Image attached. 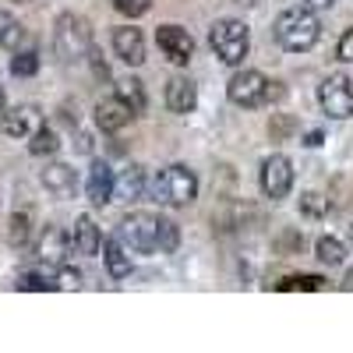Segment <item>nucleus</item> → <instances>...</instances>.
I'll list each match as a JSON object with an SVG mask.
<instances>
[{
  "mask_svg": "<svg viewBox=\"0 0 353 353\" xmlns=\"http://www.w3.org/2000/svg\"><path fill=\"white\" fill-rule=\"evenodd\" d=\"M71 248H74L78 254H85V258H96V254H99V248H103V233H99V226H96L92 216H78L74 233H71Z\"/></svg>",
  "mask_w": 353,
  "mask_h": 353,
  "instance_id": "f3484780",
  "label": "nucleus"
},
{
  "mask_svg": "<svg viewBox=\"0 0 353 353\" xmlns=\"http://www.w3.org/2000/svg\"><path fill=\"white\" fill-rule=\"evenodd\" d=\"M346 233H350V244H353V216H350V226H346Z\"/></svg>",
  "mask_w": 353,
  "mask_h": 353,
  "instance_id": "e433bc0d",
  "label": "nucleus"
},
{
  "mask_svg": "<svg viewBox=\"0 0 353 353\" xmlns=\"http://www.w3.org/2000/svg\"><path fill=\"white\" fill-rule=\"evenodd\" d=\"M258 181H261V194H265V198L283 201V198L290 194V188H293V163H290L283 152H272L269 159L261 163Z\"/></svg>",
  "mask_w": 353,
  "mask_h": 353,
  "instance_id": "6e6552de",
  "label": "nucleus"
},
{
  "mask_svg": "<svg viewBox=\"0 0 353 353\" xmlns=\"http://www.w3.org/2000/svg\"><path fill=\"white\" fill-rule=\"evenodd\" d=\"M113 8L121 11L124 18H141V14H149L152 0H113Z\"/></svg>",
  "mask_w": 353,
  "mask_h": 353,
  "instance_id": "c756f323",
  "label": "nucleus"
},
{
  "mask_svg": "<svg viewBox=\"0 0 353 353\" xmlns=\"http://www.w3.org/2000/svg\"><path fill=\"white\" fill-rule=\"evenodd\" d=\"M88 50H92V25L81 14L68 11L57 18L53 25V53L61 64H81L88 61Z\"/></svg>",
  "mask_w": 353,
  "mask_h": 353,
  "instance_id": "f03ea898",
  "label": "nucleus"
},
{
  "mask_svg": "<svg viewBox=\"0 0 353 353\" xmlns=\"http://www.w3.org/2000/svg\"><path fill=\"white\" fill-rule=\"evenodd\" d=\"M39 124H43L39 110L28 106V103H25V106H11L8 113H0V128H4L8 138H28Z\"/></svg>",
  "mask_w": 353,
  "mask_h": 353,
  "instance_id": "2eb2a0df",
  "label": "nucleus"
},
{
  "mask_svg": "<svg viewBox=\"0 0 353 353\" xmlns=\"http://www.w3.org/2000/svg\"><path fill=\"white\" fill-rule=\"evenodd\" d=\"M117 99H121V103H128V106L134 110V117L145 110V103H149V99H145V85H141L134 74H128V78H121V81H117Z\"/></svg>",
  "mask_w": 353,
  "mask_h": 353,
  "instance_id": "aec40b11",
  "label": "nucleus"
},
{
  "mask_svg": "<svg viewBox=\"0 0 353 353\" xmlns=\"http://www.w3.org/2000/svg\"><path fill=\"white\" fill-rule=\"evenodd\" d=\"M198 106V85L188 78V74H173L166 81V110L170 113H191Z\"/></svg>",
  "mask_w": 353,
  "mask_h": 353,
  "instance_id": "4468645a",
  "label": "nucleus"
},
{
  "mask_svg": "<svg viewBox=\"0 0 353 353\" xmlns=\"http://www.w3.org/2000/svg\"><path fill=\"white\" fill-rule=\"evenodd\" d=\"M0 113H4V81H0Z\"/></svg>",
  "mask_w": 353,
  "mask_h": 353,
  "instance_id": "c9c22d12",
  "label": "nucleus"
},
{
  "mask_svg": "<svg viewBox=\"0 0 353 353\" xmlns=\"http://www.w3.org/2000/svg\"><path fill=\"white\" fill-rule=\"evenodd\" d=\"M343 290H350V293H353V269L346 272V279H343Z\"/></svg>",
  "mask_w": 353,
  "mask_h": 353,
  "instance_id": "f704fd0d",
  "label": "nucleus"
},
{
  "mask_svg": "<svg viewBox=\"0 0 353 353\" xmlns=\"http://www.w3.org/2000/svg\"><path fill=\"white\" fill-rule=\"evenodd\" d=\"M301 216H307V219H321V216H329V198H325V194H318V191L301 194Z\"/></svg>",
  "mask_w": 353,
  "mask_h": 353,
  "instance_id": "393cba45",
  "label": "nucleus"
},
{
  "mask_svg": "<svg viewBox=\"0 0 353 353\" xmlns=\"http://www.w3.org/2000/svg\"><path fill=\"white\" fill-rule=\"evenodd\" d=\"M57 149H61V138H57L53 128L39 124L32 134H28V152H32V156H53Z\"/></svg>",
  "mask_w": 353,
  "mask_h": 353,
  "instance_id": "4be33fe9",
  "label": "nucleus"
},
{
  "mask_svg": "<svg viewBox=\"0 0 353 353\" xmlns=\"http://www.w3.org/2000/svg\"><path fill=\"white\" fill-rule=\"evenodd\" d=\"M304 4H307L311 11H325V8H336L339 0H304Z\"/></svg>",
  "mask_w": 353,
  "mask_h": 353,
  "instance_id": "473e14b6",
  "label": "nucleus"
},
{
  "mask_svg": "<svg viewBox=\"0 0 353 353\" xmlns=\"http://www.w3.org/2000/svg\"><path fill=\"white\" fill-rule=\"evenodd\" d=\"M336 57H339L343 64H353V28H346V32H343V39L336 46Z\"/></svg>",
  "mask_w": 353,
  "mask_h": 353,
  "instance_id": "2f4dec72",
  "label": "nucleus"
},
{
  "mask_svg": "<svg viewBox=\"0 0 353 353\" xmlns=\"http://www.w3.org/2000/svg\"><path fill=\"white\" fill-rule=\"evenodd\" d=\"M209 43H212V53L219 57L223 64L237 68V64H244V57L251 50V28L241 18H223V21L212 25Z\"/></svg>",
  "mask_w": 353,
  "mask_h": 353,
  "instance_id": "20e7f679",
  "label": "nucleus"
},
{
  "mask_svg": "<svg viewBox=\"0 0 353 353\" xmlns=\"http://www.w3.org/2000/svg\"><path fill=\"white\" fill-rule=\"evenodd\" d=\"M14 4H32V0H14Z\"/></svg>",
  "mask_w": 353,
  "mask_h": 353,
  "instance_id": "4c0bfd02",
  "label": "nucleus"
},
{
  "mask_svg": "<svg viewBox=\"0 0 353 353\" xmlns=\"http://www.w3.org/2000/svg\"><path fill=\"white\" fill-rule=\"evenodd\" d=\"M156 43L170 64H188L194 57V36L181 25H159L156 28Z\"/></svg>",
  "mask_w": 353,
  "mask_h": 353,
  "instance_id": "1a4fd4ad",
  "label": "nucleus"
},
{
  "mask_svg": "<svg viewBox=\"0 0 353 353\" xmlns=\"http://www.w3.org/2000/svg\"><path fill=\"white\" fill-rule=\"evenodd\" d=\"M226 96H230L233 106H241V110H258L265 103L279 99V88H276V81H269L261 71L244 68V71H237V74L226 81Z\"/></svg>",
  "mask_w": 353,
  "mask_h": 353,
  "instance_id": "7ed1b4c3",
  "label": "nucleus"
},
{
  "mask_svg": "<svg viewBox=\"0 0 353 353\" xmlns=\"http://www.w3.org/2000/svg\"><path fill=\"white\" fill-rule=\"evenodd\" d=\"M131 117H134V110H131L128 103H121L117 96L96 103V128H99L103 134H117L121 128H128Z\"/></svg>",
  "mask_w": 353,
  "mask_h": 353,
  "instance_id": "dca6fc26",
  "label": "nucleus"
},
{
  "mask_svg": "<svg viewBox=\"0 0 353 353\" xmlns=\"http://www.w3.org/2000/svg\"><path fill=\"white\" fill-rule=\"evenodd\" d=\"M321 276H286L283 283H279V290L283 293H297V290H304V293H314V290H321Z\"/></svg>",
  "mask_w": 353,
  "mask_h": 353,
  "instance_id": "a878e982",
  "label": "nucleus"
},
{
  "mask_svg": "<svg viewBox=\"0 0 353 353\" xmlns=\"http://www.w3.org/2000/svg\"><path fill=\"white\" fill-rule=\"evenodd\" d=\"M81 286V272L71 269V265H61L57 269V290H78Z\"/></svg>",
  "mask_w": 353,
  "mask_h": 353,
  "instance_id": "7c9ffc66",
  "label": "nucleus"
},
{
  "mask_svg": "<svg viewBox=\"0 0 353 353\" xmlns=\"http://www.w3.org/2000/svg\"><path fill=\"white\" fill-rule=\"evenodd\" d=\"M117 241L134 254H152L159 251V216L152 212H128L117 226Z\"/></svg>",
  "mask_w": 353,
  "mask_h": 353,
  "instance_id": "423d86ee",
  "label": "nucleus"
},
{
  "mask_svg": "<svg viewBox=\"0 0 353 353\" xmlns=\"http://www.w3.org/2000/svg\"><path fill=\"white\" fill-rule=\"evenodd\" d=\"M39 71V53L36 50H14L11 57V74L14 78H32Z\"/></svg>",
  "mask_w": 353,
  "mask_h": 353,
  "instance_id": "b1692460",
  "label": "nucleus"
},
{
  "mask_svg": "<svg viewBox=\"0 0 353 353\" xmlns=\"http://www.w3.org/2000/svg\"><path fill=\"white\" fill-rule=\"evenodd\" d=\"M99 251H103V261H106V272H110L113 279H128V276H131V251L117 241V237H106Z\"/></svg>",
  "mask_w": 353,
  "mask_h": 353,
  "instance_id": "a211bd4d",
  "label": "nucleus"
},
{
  "mask_svg": "<svg viewBox=\"0 0 353 353\" xmlns=\"http://www.w3.org/2000/svg\"><path fill=\"white\" fill-rule=\"evenodd\" d=\"M272 36L290 53H307L321 39V21H318V14L307 4L304 8H286L276 18V25H272Z\"/></svg>",
  "mask_w": 353,
  "mask_h": 353,
  "instance_id": "f257e3e1",
  "label": "nucleus"
},
{
  "mask_svg": "<svg viewBox=\"0 0 353 353\" xmlns=\"http://www.w3.org/2000/svg\"><path fill=\"white\" fill-rule=\"evenodd\" d=\"M314 258H318L321 265H329V269H336V265L346 261V244L336 241V237H318V244H314Z\"/></svg>",
  "mask_w": 353,
  "mask_h": 353,
  "instance_id": "5701e85b",
  "label": "nucleus"
},
{
  "mask_svg": "<svg viewBox=\"0 0 353 353\" xmlns=\"http://www.w3.org/2000/svg\"><path fill=\"white\" fill-rule=\"evenodd\" d=\"M113 53L121 57L128 68H141L145 64V36L131 25L113 28Z\"/></svg>",
  "mask_w": 353,
  "mask_h": 353,
  "instance_id": "ddd939ff",
  "label": "nucleus"
},
{
  "mask_svg": "<svg viewBox=\"0 0 353 353\" xmlns=\"http://www.w3.org/2000/svg\"><path fill=\"white\" fill-rule=\"evenodd\" d=\"M113 191H117V173H113V166L103 163V159H96L92 166H88V181H85L88 201H92L96 209H103V205L113 201Z\"/></svg>",
  "mask_w": 353,
  "mask_h": 353,
  "instance_id": "9b49d317",
  "label": "nucleus"
},
{
  "mask_svg": "<svg viewBox=\"0 0 353 353\" xmlns=\"http://www.w3.org/2000/svg\"><path fill=\"white\" fill-rule=\"evenodd\" d=\"M304 145H307V149H314V145H321V131H307Z\"/></svg>",
  "mask_w": 353,
  "mask_h": 353,
  "instance_id": "72a5a7b5",
  "label": "nucleus"
},
{
  "mask_svg": "<svg viewBox=\"0 0 353 353\" xmlns=\"http://www.w3.org/2000/svg\"><path fill=\"white\" fill-rule=\"evenodd\" d=\"M18 290H25V293H46V290H57V279H46V276H39V272H25V276H18Z\"/></svg>",
  "mask_w": 353,
  "mask_h": 353,
  "instance_id": "bb28decb",
  "label": "nucleus"
},
{
  "mask_svg": "<svg viewBox=\"0 0 353 353\" xmlns=\"http://www.w3.org/2000/svg\"><path fill=\"white\" fill-rule=\"evenodd\" d=\"M318 103L325 110L332 121H350L353 117V81L339 71V74H329L325 81L318 85Z\"/></svg>",
  "mask_w": 353,
  "mask_h": 353,
  "instance_id": "0eeeda50",
  "label": "nucleus"
},
{
  "mask_svg": "<svg viewBox=\"0 0 353 353\" xmlns=\"http://www.w3.org/2000/svg\"><path fill=\"white\" fill-rule=\"evenodd\" d=\"M152 194H156V201H163V205L184 209V205H191V201L198 198V176H194L191 166L173 163V166H166V170L156 176Z\"/></svg>",
  "mask_w": 353,
  "mask_h": 353,
  "instance_id": "39448f33",
  "label": "nucleus"
},
{
  "mask_svg": "<svg viewBox=\"0 0 353 353\" xmlns=\"http://www.w3.org/2000/svg\"><path fill=\"white\" fill-rule=\"evenodd\" d=\"M39 184H43L53 198L68 201V198H74V191H78V176H74V170H71L68 163H50V166L39 170Z\"/></svg>",
  "mask_w": 353,
  "mask_h": 353,
  "instance_id": "f8f14e48",
  "label": "nucleus"
},
{
  "mask_svg": "<svg viewBox=\"0 0 353 353\" xmlns=\"http://www.w3.org/2000/svg\"><path fill=\"white\" fill-rule=\"evenodd\" d=\"M68 254H71V237L61 226H46L36 241V258L46 269H61V265H68Z\"/></svg>",
  "mask_w": 353,
  "mask_h": 353,
  "instance_id": "9d476101",
  "label": "nucleus"
},
{
  "mask_svg": "<svg viewBox=\"0 0 353 353\" xmlns=\"http://www.w3.org/2000/svg\"><path fill=\"white\" fill-rule=\"evenodd\" d=\"M176 244H181V230H176V223L159 216V251H176Z\"/></svg>",
  "mask_w": 353,
  "mask_h": 353,
  "instance_id": "cd10ccee",
  "label": "nucleus"
},
{
  "mask_svg": "<svg viewBox=\"0 0 353 353\" xmlns=\"http://www.w3.org/2000/svg\"><path fill=\"white\" fill-rule=\"evenodd\" d=\"M25 43V25L8 14V11H0V50H18Z\"/></svg>",
  "mask_w": 353,
  "mask_h": 353,
  "instance_id": "412c9836",
  "label": "nucleus"
},
{
  "mask_svg": "<svg viewBox=\"0 0 353 353\" xmlns=\"http://www.w3.org/2000/svg\"><path fill=\"white\" fill-rule=\"evenodd\" d=\"M145 188H149V181H145V166L131 163L121 176H117V191L113 194H121L124 201H141L145 198Z\"/></svg>",
  "mask_w": 353,
  "mask_h": 353,
  "instance_id": "6ab92c4d",
  "label": "nucleus"
},
{
  "mask_svg": "<svg viewBox=\"0 0 353 353\" xmlns=\"http://www.w3.org/2000/svg\"><path fill=\"white\" fill-rule=\"evenodd\" d=\"M28 230H32V226H28V212H14L11 216V230H8V241L14 248H21L28 241Z\"/></svg>",
  "mask_w": 353,
  "mask_h": 353,
  "instance_id": "c85d7f7f",
  "label": "nucleus"
}]
</instances>
